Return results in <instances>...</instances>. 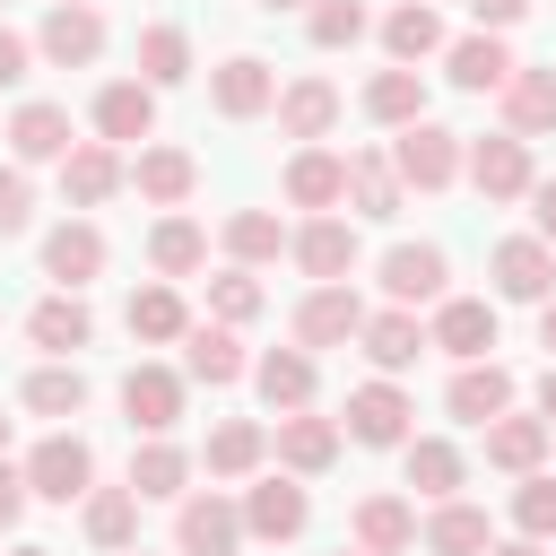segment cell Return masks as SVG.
<instances>
[{
    "mask_svg": "<svg viewBox=\"0 0 556 556\" xmlns=\"http://www.w3.org/2000/svg\"><path fill=\"white\" fill-rule=\"evenodd\" d=\"M261 9H304V0H261Z\"/></svg>",
    "mask_w": 556,
    "mask_h": 556,
    "instance_id": "obj_56",
    "label": "cell"
},
{
    "mask_svg": "<svg viewBox=\"0 0 556 556\" xmlns=\"http://www.w3.org/2000/svg\"><path fill=\"white\" fill-rule=\"evenodd\" d=\"M261 304H269V295H261V278H252L243 261L208 278V313H217V321H261Z\"/></svg>",
    "mask_w": 556,
    "mask_h": 556,
    "instance_id": "obj_46",
    "label": "cell"
},
{
    "mask_svg": "<svg viewBox=\"0 0 556 556\" xmlns=\"http://www.w3.org/2000/svg\"><path fill=\"white\" fill-rule=\"evenodd\" d=\"M130 182H139V200L182 208L191 182H200V165H191V148H139V156H130Z\"/></svg>",
    "mask_w": 556,
    "mask_h": 556,
    "instance_id": "obj_30",
    "label": "cell"
},
{
    "mask_svg": "<svg viewBox=\"0 0 556 556\" xmlns=\"http://www.w3.org/2000/svg\"><path fill=\"white\" fill-rule=\"evenodd\" d=\"M539 417L556 426V365H547V382H539Z\"/></svg>",
    "mask_w": 556,
    "mask_h": 556,
    "instance_id": "obj_55",
    "label": "cell"
},
{
    "mask_svg": "<svg viewBox=\"0 0 556 556\" xmlns=\"http://www.w3.org/2000/svg\"><path fill=\"white\" fill-rule=\"evenodd\" d=\"M339 556H365V547H339Z\"/></svg>",
    "mask_w": 556,
    "mask_h": 556,
    "instance_id": "obj_59",
    "label": "cell"
},
{
    "mask_svg": "<svg viewBox=\"0 0 556 556\" xmlns=\"http://www.w3.org/2000/svg\"><path fill=\"white\" fill-rule=\"evenodd\" d=\"M182 374H191V382H208V391L243 382V374H252V356H243L235 321H191V330H182Z\"/></svg>",
    "mask_w": 556,
    "mask_h": 556,
    "instance_id": "obj_17",
    "label": "cell"
},
{
    "mask_svg": "<svg viewBox=\"0 0 556 556\" xmlns=\"http://www.w3.org/2000/svg\"><path fill=\"white\" fill-rule=\"evenodd\" d=\"M513 530H521V539H556V478L530 469V478L513 486Z\"/></svg>",
    "mask_w": 556,
    "mask_h": 556,
    "instance_id": "obj_47",
    "label": "cell"
},
{
    "mask_svg": "<svg viewBox=\"0 0 556 556\" xmlns=\"http://www.w3.org/2000/svg\"><path fill=\"white\" fill-rule=\"evenodd\" d=\"M26 339H35L43 356H78V348L96 339V313L78 304V287H61V295H43V304L26 313Z\"/></svg>",
    "mask_w": 556,
    "mask_h": 556,
    "instance_id": "obj_25",
    "label": "cell"
},
{
    "mask_svg": "<svg viewBox=\"0 0 556 556\" xmlns=\"http://www.w3.org/2000/svg\"><path fill=\"white\" fill-rule=\"evenodd\" d=\"M0 9H9V0H0Z\"/></svg>",
    "mask_w": 556,
    "mask_h": 556,
    "instance_id": "obj_61",
    "label": "cell"
},
{
    "mask_svg": "<svg viewBox=\"0 0 556 556\" xmlns=\"http://www.w3.org/2000/svg\"><path fill=\"white\" fill-rule=\"evenodd\" d=\"M17 513H26V469L0 460V530H17Z\"/></svg>",
    "mask_w": 556,
    "mask_h": 556,
    "instance_id": "obj_51",
    "label": "cell"
},
{
    "mask_svg": "<svg viewBox=\"0 0 556 556\" xmlns=\"http://www.w3.org/2000/svg\"><path fill=\"white\" fill-rule=\"evenodd\" d=\"M382 52L391 61H426V52H443V17H434V0H400L391 17H382Z\"/></svg>",
    "mask_w": 556,
    "mask_h": 556,
    "instance_id": "obj_36",
    "label": "cell"
},
{
    "mask_svg": "<svg viewBox=\"0 0 556 556\" xmlns=\"http://www.w3.org/2000/svg\"><path fill=\"white\" fill-rule=\"evenodd\" d=\"M539 348H547V365H556V295L539 304Z\"/></svg>",
    "mask_w": 556,
    "mask_h": 556,
    "instance_id": "obj_53",
    "label": "cell"
},
{
    "mask_svg": "<svg viewBox=\"0 0 556 556\" xmlns=\"http://www.w3.org/2000/svg\"><path fill=\"white\" fill-rule=\"evenodd\" d=\"M122 182H130V165H122L113 139H78V148L61 156V200H70V208H104Z\"/></svg>",
    "mask_w": 556,
    "mask_h": 556,
    "instance_id": "obj_11",
    "label": "cell"
},
{
    "mask_svg": "<svg viewBox=\"0 0 556 556\" xmlns=\"http://www.w3.org/2000/svg\"><path fill=\"white\" fill-rule=\"evenodd\" d=\"M17 556H52V547H17Z\"/></svg>",
    "mask_w": 556,
    "mask_h": 556,
    "instance_id": "obj_57",
    "label": "cell"
},
{
    "mask_svg": "<svg viewBox=\"0 0 556 556\" xmlns=\"http://www.w3.org/2000/svg\"><path fill=\"white\" fill-rule=\"evenodd\" d=\"M148 261H156V278H191V269L208 261V235H200L191 217H156V235H148Z\"/></svg>",
    "mask_w": 556,
    "mask_h": 556,
    "instance_id": "obj_42",
    "label": "cell"
},
{
    "mask_svg": "<svg viewBox=\"0 0 556 556\" xmlns=\"http://www.w3.org/2000/svg\"><path fill=\"white\" fill-rule=\"evenodd\" d=\"M469 17H478L486 35H504V26H521V17H530V0H469Z\"/></svg>",
    "mask_w": 556,
    "mask_h": 556,
    "instance_id": "obj_49",
    "label": "cell"
},
{
    "mask_svg": "<svg viewBox=\"0 0 556 556\" xmlns=\"http://www.w3.org/2000/svg\"><path fill=\"white\" fill-rule=\"evenodd\" d=\"M0 452H9V417H0Z\"/></svg>",
    "mask_w": 556,
    "mask_h": 556,
    "instance_id": "obj_58",
    "label": "cell"
},
{
    "mask_svg": "<svg viewBox=\"0 0 556 556\" xmlns=\"http://www.w3.org/2000/svg\"><path fill=\"white\" fill-rule=\"evenodd\" d=\"M460 165H469V182H478V200H521L539 174H530V139H513V130H495V139H469L460 148Z\"/></svg>",
    "mask_w": 556,
    "mask_h": 556,
    "instance_id": "obj_7",
    "label": "cell"
},
{
    "mask_svg": "<svg viewBox=\"0 0 556 556\" xmlns=\"http://www.w3.org/2000/svg\"><path fill=\"white\" fill-rule=\"evenodd\" d=\"M70 148H78V139H70V104H43V96H35V104L9 113V156H17V165H61Z\"/></svg>",
    "mask_w": 556,
    "mask_h": 556,
    "instance_id": "obj_18",
    "label": "cell"
},
{
    "mask_svg": "<svg viewBox=\"0 0 556 556\" xmlns=\"http://www.w3.org/2000/svg\"><path fill=\"white\" fill-rule=\"evenodd\" d=\"M478 434H486V460H495V469H513V478H530V469L547 460V443H556V426H547V417H513V408H504V417H486Z\"/></svg>",
    "mask_w": 556,
    "mask_h": 556,
    "instance_id": "obj_26",
    "label": "cell"
},
{
    "mask_svg": "<svg viewBox=\"0 0 556 556\" xmlns=\"http://www.w3.org/2000/svg\"><path fill=\"white\" fill-rule=\"evenodd\" d=\"M269 113H278V130H287L295 148H304V139H330V122H339V87H330V78H287Z\"/></svg>",
    "mask_w": 556,
    "mask_h": 556,
    "instance_id": "obj_22",
    "label": "cell"
},
{
    "mask_svg": "<svg viewBox=\"0 0 556 556\" xmlns=\"http://www.w3.org/2000/svg\"><path fill=\"white\" fill-rule=\"evenodd\" d=\"M96 130H104L113 148L148 139V130H156V87H148V78H113V87H96Z\"/></svg>",
    "mask_w": 556,
    "mask_h": 556,
    "instance_id": "obj_23",
    "label": "cell"
},
{
    "mask_svg": "<svg viewBox=\"0 0 556 556\" xmlns=\"http://www.w3.org/2000/svg\"><path fill=\"white\" fill-rule=\"evenodd\" d=\"M35 52H43L52 70H87V61L104 52V17H96L87 0H52L43 26H35Z\"/></svg>",
    "mask_w": 556,
    "mask_h": 556,
    "instance_id": "obj_6",
    "label": "cell"
},
{
    "mask_svg": "<svg viewBox=\"0 0 556 556\" xmlns=\"http://www.w3.org/2000/svg\"><path fill=\"white\" fill-rule=\"evenodd\" d=\"M243 547V504L235 495H182L174 504V556H235Z\"/></svg>",
    "mask_w": 556,
    "mask_h": 556,
    "instance_id": "obj_2",
    "label": "cell"
},
{
    "mask_svg": "<svg viewBox=\"0 0 556 556\" xmlns=\"http://www.w3.org/2000/svg\"><path fill=\"white\" fill-rule=\"evenodd\" d=\"M78 504H87V539L96 547H130L139 539V495L130 486H87Z\"/></svg>",
    "mask_w": 556,
    "mask_h": 556,
    "instance_id": "obj_40",
    "label": "cell"
},
{
    "mask_svg": "<svg viewBox=\"0 0 556 556\" xmlns=\"http://www.w3.org/2000/svg\"><path fill=\"white\" fill-rule=\"evenodd\" d=\"M26 70H35V43H26V35H9V26H0V87H17V78H26Z\"/></svg>",
    "mask_w": 556,
    "mask_h": 556,
    "instance_id": "obj_50",
    "label": "cell"
},
{
    "mask_svg": "<svg viewBox=\"0 0 556 556\" xmlns=\"http://www.w3.org/2000/svg\"><path fill=\"white\" fill-rule=\"evenodd\" d=\"M443 278H452L443 243H391V252H382V295H391V304H408V313H417V304H434V295H443Z\"/></svg>",
    "mask_w": 556,
    "mask_h": 556,
    "instance_id": "obj_15",
    "label": "cell"
},
{
    "mask_svg": "<svg viewBox=\"0 0 556 556\" xmlns=\"http://www.w3.org/2000/svg\"><path fill=\"white\" fill-rule=\"evenodd\" d=\"M339 443H348V434H339V417H313V408H287V417H278V434H269V452H278V469H287V478H321V469L339 460Z\"/></svg>",
    "mask_w": 556,
    "mask_h": 556,
    "instance_id": "obj_8",
    "label": "cell"
},
{
    "mask_svg": "<svg viewBox=\"0 0 556 556\" xmlns=\"http://www.w3.org/2000/svg\"><path fill=\"white\" fill-rule=\"evenodd\" d=\"M495 104H504V130H513V139L556 130V70H521V61H513V78L495 87Z\"/></svg>",
    "mask_w": 556,
    "mask_h": 556,
    "instance_id": "obj_21",
    "label": "cell"
},
{
    "mask_svg": "<svg viewBox=\"0 0 556 556\" xmlns=\"http://www.w3.org/2000/svg\"><path fill=\"white\" fill-rule=\"evenodd\" d=\"M104 269V235L87 226V217H70V226H52L43 235V278H61V287H87Z\"/></svg>",
    "mask_w": 556,
    "mask_h": 556,
    "instance_id": "obj_32",
    "label": "cell"
},
{
    "mask_svg": "<svg viewBox=\"0 0 556 556\" xmlns=\"http://www.w3.org/2000/svg\"><path fill=\"white\" fill-rule=\"evenodd\" d=\"M365 113H374V122H391V130H400V122H417V113H426V78H417L408 61H400V70H374V78H365Z\"/></svg>",
    "mask_w": 556,
    "mask_h": 556,
    "instance_id": "obj_38",
    "label": "cell"
},
{
    "mask_svg": "<svg viewBox=\"0 0 556 556\" xmlns=\"http://www.w3.org/2000/svg\"><path fill=\"white\" fill-rule=\"evenodd\" d=\"M182 330H191V313H182L174 278H156V287H139V295H130V339L165 348V339H182Z\"/></svg>",
    "mask_w": 556,
    "mask_h": 556,
    "instance_id": "obj_39",
    "label": "cell"
},
{
    "mask_svg": "<svg viewBox=\"0 0 556 556\" xmlns=\"http://www.w3.org/2000/svg\"><path fill=\"white\" fill-rule=\"evenodd\" d=\"M287 200H295V208H313V217H321V208H339V200H348V156H330V148H313V139H304V148L287 156Z\"/></svg>",
    "mask_w": 556,
    "mask_h": 556,
    "instance_id": "obj_24",
    "label": "cell"
},
{
    "mask_svg": "<svg viewBox=\"0 0 556 556\" xmlns=\"http://www.w3.org/2000/svg\"><path fill=\"white\" fill-rule=\"evenodd\" d=\"M365 0H304V35H313V52H348V43H365Z\"/></svg>",
    "mask_w": 556,
    "mask_h": 556,
    "instance_id": "obj_43",
    "label": "cell"
},
{
    "mask_svg": "<svg viewBox=\"0 0 556 556\" xmlns=\"http://www.w3.org/2000/svg\"><path fill=\"white\" fill-rule=\"evenodd\" d=\"M521 200H530V217H539V235H547V243H556V174H547V182H530V191H521Z\"/></svg>",
    "mask_w": 556,
    "mask_h": 556,
    "instance_id": "obj_52",
    "label": "cell"
},
{
    "mask_svg": "<svg viewBox=\"0 0 556 556\" xmlns=\"http://www.w3.org/2000/svg\"><path fill=\"white\" fill-rule=\"evenodd\" d=\"M208 104H217L226 122H252V113H269V104H278V70H269L261 52H235V61H217V70H208Z\"/></svg>",
    "mask_w": 556,
    "mask_h": 556,
    "instance_id": "obj_10",
    "label": "cell"
},
{
    "mask_svg": "<svg viewBox=\"0 0 556 556\" xmlns=\"http://www.w3.org/2000/svg\"><path fill=\"white\" fill-rule=\"evenodd\" d=\"M304 521H313V495H304L295 478H261V486H243V539L287 547V539H304Z\"/></svg>",
    "mask_w": 556,
    "mask_h": 556,
    "instance_id": "obj_9",
    "label": "cell"
},
{
    "mask_svg": "<svg viewBox=\"0 0 556 556\" xmlns=\"http://www.w3.org/2000/svg\"><path fill=\"white\" fill-rule=\"evenodd\" d=\"M226 252H235L243 269H261V261L287 252V226H278L269 208H235V217H226Z\"/></svg>",
    "mask_w": 556,
    "mask_h": 556,
    "instance_id": "obj_44",
    "label": "cell"
},
{
    "mask_svg": "<svg viewBox=\"0 0 556 556\" xmlns=\"http://www.w3.org/2000/svg\"><path fill=\"white\" fill-rule=\"evenodd\" d=\"M408 417H417V408H408V391L382 374V382H356V391H348L339 434H356V443H374V452H400V443H408Z\"/></svg>",
    "mask_w": 556,
    "mask_h": 556,
    "instance_id": "obj_3",
    "label": "cell"
},
{
    "mask_svg": "<svg viewBox=\"0 0 556 556\" xmlns=\"http://www.w3.org/2000/svg\"><path fill=\"white\" fill-rule=\"evenodd\" d=\"M122 417L139 434H174L182 426V374L174 365H130L122 374Z\"/></svg>",
    "mask_w": 556,
    "mask_h": 556,
    "instance_id": "obj_14",
    "label": "cell"
},
{
    "mask_svg": "<svg viewBox=\"0 0 556 556\" xmlns=\"http://www.w3.org/2000/svg\"><path fill=\"white\" fill-rule=\"evenodd\" d=\"M348 530H356L365 556H408V547H417V504H408V495H365Z\"/></svg>",
    "mask_w": 556,
    "mask_h": 556,
    "instance_id": "obj_27",
    "label": "cell"
},
{
    "mask_svg": "<svg viewBox=\"0 0 556 556\" xmlns=\"http://www.w3.org/2000/svg\"><path fill=\"white\" fill-rule=\"evenodd\" d=\"M391 174H400V191H452V174H460V130H443V122H400V139H391Z\"/></svg>",
    "mask_w": 556,
    "mask_h": 556,
    "instance_id": "obj_1",
    "label": "cell"
},
{
    "mask_svg": "<svg viewBox=\"0 0 556 556\" xmlns=\"http://www.w3.org/2000/svg\"><path fill=\"white\" fill-rule=\"evenodd\" d=\"M139 556H148V547H139Z\"/></svg>",
    "mask_w": 556,
    "mask_h": 556,
    "instance_id": "obj_60",
    "label": "cell"
},
{
    "mask_svg": "<svg viewBox=\"0 0 556 556\" xmlns=\"http://www.w3.org/2000/svg\"><path fill=\"white\" fill-rule=\"evenodd\" d=\"M348 200H356V217H374V226L400 217V174H391L382 148H348Z\"/></svg>",
    "mask_w": 556,
    "mask_h": 556,
    "instance_id": "obj_31",
    "label": "cell"
},
{
    "mask_svg": "<svg viewBox=\"0 0 556 556\" xmlns=\"http://www.w3.org/2000/svg\"><path fill=\"white\" fill-rule=\"evenodd\" d=\"M252 382H261V400L287 417V408H313V348H269L261 365H252Z\"/></svg>",
    "mask_w": 556,
    "mask_h": 556,
    "instance_id": "obj_33",
    "label": "cell"
},
{
    "mask_svg": "<svg viewBox=\"0 0 556 556\" xmlns=\"http://www.w3.org/2000/svg\"><path fill=\"white\" fill-rule=\"evenodd\" d=\"M261 452H269V426L261 417H226V426H208V478H252L261 469Z\"/></svg>",
    "mask_w": 556,
    "mask_h": 556,
    "instance_id": "obj_34",
    "label": "cell"
},
{
    "mask_svg": "<svg viewBox=\"0 0 556 556\" xmlns=\"http://www.w3.org/2000/svg\"><path fill=\"white\" fill-rule=\"evenodd\" d=\"M26 408L35 417H78L87 408V374L78 365H35L26 374Z\"/></svg>",
    "mask_w": 556,
    "mask_h": 556,
    "instance_id": "obj_45",
    "label": "cell"
},
{
    "mask_svg": "<svg viewBox=\"0 0 556 556\" xmlns=\"http://www.w3.org/2000/svg\"><path fill=\"white\" fill-rule=\"evenodd\" d=\"M486 539H495V530H486V513H478V504H460V495H443V504L426 513V530H417V547H426V556H486Z\"/></svg>",
    "mask_w": 556,
    "mask_h": 556,
    "instance_id": "obj_28",
    "label": "cell"
},
{
    "mask_svg": "<svg viewBox=\"0 0 556 556\" xmlns=\"http://www.w3.org/2000/svg\"><path fill=\"white\" fill-rule=\"evenodd\" d=\"M486 556H547L539 539H486Z\"/></svg>",
    "mask_w": 556,
    "mask_h": 556,
    "instance_id": "obj_54",
    "label": "cell"
},
{
    "mask_svg": "<svg viewBox=\"0 0 556 556\" xmlns=\"http://www.w3.org/2000/svg\"><path fill=\"white\" fill-rule=\"evenodd\" d=\"M139 78L148 87H182L191 78V35L182 26H139Z\"/></svg>",
    "mask_w": 556,
    "mask_h": 556,
    "instance_id": "obj_41",
    "label": "cell"
},
{
    "mask_svg": "<svg viewBox=\"0 0 556 556\" xmlns=\"http://www.w3.org/2000/svg\"><path fill=\"white\" fill-rule=\"evenodd\" d=\"M443 70H452V87H469V96H495L504 78H513V52H504V35H460L452 52H443Z\"/></svg>",
    "mask_w": 556,
    "mask_h": 556,
    "instance_id": "obj_29",
    "label": "cell"
},
{
    "mask_svg": "<svg viewBox=\"0 0 556 556\" xmlns=\"http://www.w3.org/2000/svg\"><path fill=\"white\" fill-rule=\"evenodd\" d=\"M400 460H408V486H417L426 504L460 495V452H452L443 434H408V443H400Z\"/></svg>",
    "mask_w": 556,
    "mask_h": 556,
    "instance_id": "obj_37",
    "label": "cell"
},
{
    "mask_svg": "<svg viewBox=\"0 0 556 556\" xmlns=\"http://www.w3.org/2000/svg\"><path fill=\"white\" fill-rule=\"evenodd\" d=\"M287 252H295V269L321 287V278H348L356 269V226L339 217V208H321V217H304L295 235H287Z\"/></svg>",
    "mask_w": 556,
    "mask_h": 556,
    "instance_id": "obj_12",
    "label": "cell"
},
{
    "mask_svg": "<svg viewBox=\"0 0 556 556\" xmlns=\"http://www.w3.org/2000/svg\"><path fill=\"white\" fill-rule=\"evenodd\" d=\"M356 348H365V356H374L382 374H408V365H417V356H426L434 339H426V321H417L408 304H391V313H365V330H356Z\"/></svg>",
    "mask_w": 556,
    "mask_h": 556,
    "instance_id": "obj_19",
    "label": "cell"
},
{
    "mask_svg": "<svg viewBox=\"0 0 556 556\" xmlns=\"http://www.w3.org/2000/svg\"><path fill=\"white\" fill-rule=\"evenodd\" d=\"M495 295H513V304H547V295H556V252H547V235H504V243H495Z\"/></svg>",
    "mask_w": 556,
    "mask_h": 556,
    "instance_id": "obj_13",
    "label": "cell"
},
{
    "mask_svg": "<svg viewBox=\"0 0 556 556\" xmlns=\"http://www.w3.org/2000/svg\"><path fill=\"white\" fill-rule=\"evenodd\" d=\"M426 339L443 348V356H486L495 348V304L486 295H434V321H426Z\"/></svg>",
    "mask_w": 556,
    "mask_h": 556,
    "instance_id": "obj_16",
    "label": "cell"
},
{
    "mask_svg": "<svg viewBox=\"0 0 556 556\" xmlns=\"http://www.w3.org/2000/svg\"><path fill=\"white\" fill-rule=\"evenodd\" d=\"M182 478H191V452H182V443L148 434V443L130 452V495H139V504H165V495H182Z\"/></svg>",
    "mask_w": 556,
    "mask_h": 556,
    "instance_id": "obj_35",
    "label": "cell"
},
{
    "mask_svg": "<svg viewBox=\"0 0 556 556\" xmlns=\"http://www.w3.org/2000/svg\"><path fill=\"white\" fill-rule=\"evenodd\" d=\"M365 330V295L348 278H321L304 304H295V348H348Z\"/></svg>",
    "mask_w": 556,
    "mask_h": 556,
    "instance_id": "obj_5",
    "label": "cell"
},
{
    "mask_svg": "<svg viewBox=\"0 0 556 556\" xmlns=\"http://www.w3.org/2000/svg\"><path fill=\"white\" fill-rule=\"evenodd\" d=\"M96 486V452L78 443V434H43L35 452H26V495H43V504H78Z\"/></svg>",
    "mask_w": 556,
    "mask_h": 556,
    "instance_id": "obj_4",
    "label": "cell"
},
{
    "mask_svg": "<svg viewBox=\"0 0 556 556\" xmlns=\"http://www.w3.org/2000/svg\"><path fill=\"white\" fill-rule=\"evenodd\" d=\"M26 226H35V182H26V165H0V243Z\"/></svg>",
    "mask_w": 556,
    "mask_h": 556,
    "instance_id": "obj_48",
    "label": "cell"
},
{
    "mask_svg": "<svg viewBox=\"0 0 556 556\" xmlns=\"http://www.w3.org/2000/svg\"><path fill=\"white\" fill-rule=\"evenodd\" d=\"M443 408H452L460 426H486V417H504V408H513V374H504L495 356H469V365L452 374V391H443Z\"/></svg>",
    "mask_w": 556,
    "mask_h": 556,
    "instance_id": "obj_20",
    "label": "cell"
}]
</instances>
